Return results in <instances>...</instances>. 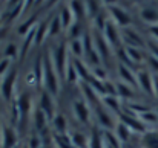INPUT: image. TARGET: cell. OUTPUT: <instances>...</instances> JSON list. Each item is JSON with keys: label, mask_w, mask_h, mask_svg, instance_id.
<instances>
[{"label": "cell", "mask_w": 158, "mask_h": 148, "mask_svg": "<svg viewBox=\"0 0 158 148\" xmlns=\"http://www.w3.org/2000/svg\"><path fill=\"white\" fill-rule=\"evenodd\" d=\"M141 148H158V131H146L141 138Z\"/></svg>", "instance_id": "13"}, {"label": "cell", "mask_w": 158, "mask_h": 148, "mask_svg": "<svg viewBox=\"0 0 158 148\" xmlns=\"http://www.w3.org/2000/svg\"><path fill=\"white\" fill-rule=\"evenodd\" d=\"M115 127H117V128H115V136L118 138V141H121V142H127V139H129V128H127L123 122L117 124Z\"/></svg>", "instance_id": "23"}, {"label": "cell", "mask_w": 158, "mask_h": 148, "mask_svg": "<svg viewBox=\"0 0 158 148\" xmlns=\"http://www.w3.org/2000/svg\"><path fill=\"white\" fill-rule=\"evenodd\" d=\"M138 116V119L146 125V124H157L158 122V115L157 111H152V110H148V111H144V113H140V115H137Z\"/></svg>", "instance_id": "21"}, {"label": "cell", "mask_w": 158, "mask_h": 148, "mask_svg": "<svg viewBox=\"0 0 158 148\" xmlns=\"http://www.w3.org/2000/svg\"><path fill=\"white\" fill-rule=\"evenodd\" d=\"M71 141L75 148H88L89 145V138H86L83 133H72Z\"/></svg>", "instance_id": "20"}, {"label": "cell", "mask_w": 158, "mask_h": 148, "mask_svg": "<svg viewBox=\"0 0 158 148\" xmlns=\"http://www.w3.org/2000/svg\"><path fill=\"white\" fill-rule=\"evenodd\" d=\"M137 81H138V86L149 95L154 93V78L152 75L148 72V70H138L137 73Z\"/></svg>", "instance_id": "7"}, {"label": "cell", "mask_w": 158, "mask_h": 148, "mask_svg": "<svg viewBox=\"0 0 158 148\" xmlns=\"http://www.w3.org/2000/svg\"><path fill=\"white\" fill-rule=\"evenodd\" d=\"M140 17L143 21L149 23L151 26H155V25H158V8H154V6L143 8L140 12Z\"/></svg>", "instance_id": "12"}, {"label": "cell", "mask_w": 158, "mask_h": 148, "mask_svg": "<svg viewBox=\"0 0 158 148\" xmlns=\"http://www.w3.org/2000/svg\"><path fill=\"white\" fill-rule=\"evenodd\" d=\"M52 125L55 128V131H57L55 134H64L66 133V119H64V116L57 115L52 119Z\"/></svg>", "instance_id": "22"}, {"label": "cell", "mask_w": 158, "mask_h": 148, "mask_svg": "<svg viewBox=\"0 0 158 148\" xmlns=\"http://www.w3.org/2000/svg\"><path fill=\"white\" fill-rule=\"evenodd\" d=\"M61 29V21H60V17H54L51 25H49V35H57Z\"/></svg>", "instance_id": "29"}, {"label": "cell", "mask_w": 158, "mask_h": 148, "mask_svg": "<svg viewBox=\"0 0 158 148\" xmlns=\"http://www.w3.org/2000/svg\"><path fill=\"white\" fill-rule=\"evenodd\" d=\"M74 113L80 122H83V124L89 122V108H88L86 101H75L74 102Z\"/></svg>", "instance_id": "11"}, {"label": "cell", "mask_w": 158, "mask_h": 148, "mask_svg": "<svg viewBox=\"0 0 158 148\" xmlns=\"http://www.w3.org/2000/svg\"><path fill=\"white\" fill-rule=\"evenodd\" d=\"M105 38L107 40V43H109L110 46H115V48L118 49L120 41H121V34L117 31L115 23L107 21V26H106V29H105Z\"/></svg>", "instance_id": "9"}, {"label": "cell", "mask_w": 158, "mask_h": 148, "mask_svg": "<svg viewBox=\"0 0 158 148\" xmlns=\"http://www.w3.org/2000/svg\"><path fill=\"white\" fill-rule=\"evenodd\" d=\"M15 78H17V70H15L14 67L9 69L8 73L2 76V83H0V95L3 96L5 101H9V99L12 98Z\"/></svg>", "instance_id": "3"}, {"label": "cell", "mask_w": 158, "mask_h": 148, "mask_svg": "<svg viewBox=\"0 0 158 148\" xmlns=\"http://www.w3.org/2000/svg\"><path fill=\"white\" fill-rule=\"evenodd\" d=\"M94 46H95V49H97L98 55H100L102 63L107 64L109 60H110V45L107 43V40H106L105 37H102V34H95V37H94Z\"/></svg>", "instance_id": "5"}, {"label": "cell", "mask_w": 158, "mask_h": 148, "mask_svg": "<svg viewBox=\"0 0 158 148\" xmlns=\"http://www.w3.org/2000/svg\"><path fill=\"white\" fill-rule=\"evenodd\" d=\"M9 64H11V60H9V58H5V60L0 61V76H2V73H3V75L8 73V70H9L8 66H9Z\"/></svg>", "instance_id": "30"}, {"label": "cell", "mask_w": 158, "mask_h": 148, "mask_svg": "<svg viewBox=\"0 0 158 148\" xmlns=\"http://www.w3.org/2000/svg\"><path fill=\"white\" fill-rule=\"evenodd\" d=\"M60 17V21H61V28H64V29H68L69 26H72L75 21H74V14H72V11H71V8L69 6H63L61 8V14L58 15Z\"/></svg>", "instance_id": "15"}, {"label": "cell", "mask_w": 158, "mask_h": 148, "mask_svg": "<svg viewBox=\"0 0 158 148\" xmlns=\"http://www.w3.org/2000/svg\"><path fill=\"white\" fill-rule=\"evenodd\" d=\"M117 93H120L124 98H134L135 96V93L131 90V87L127 84H123V83H118L117 84Z\"/></svg>", "instance_id": "27"}, {"label": "cell", "mask_w": 158, "mask_h": 148, "mask_svg": "<svg viewBox=\"0 0 158 148\" xmlns=\"http://www.w3.org/2000/svg\"><path fill=\"white\" fill-rule=\"evenodd\" d=\"M103 102H105V105L109 108V110H112V111H120V102H118V99L114 98V96H105L103 98Z\"/></svg>", "instance_id": "26"}, {"label": "cell", "mask_w": 158, "mask_h": 148, "mask_svg": "<svg viewBox=\"0 0 158 148\" xmlns=\"http://www.w3.org/2000/svg\"><path fill=\"white\" fill-rule=\"evenodd\" d=\"M71 52L75 56H81L85 53V45L81 40H72L71 41Z\"/></svg>", "instance_id": "25"}, {"label": "cell", "mask_w": 158, "mask_h": 148, "mask_svg": "<svg viewBox=\"0 0 158 148\" xmlns=\"http://www.w3.org/2000/svg\"><path fill=\"white\" fill-rule=\"evenodd\" d=\"M149 49L152 52V56H155L158 60V45H155V43H149Z\"/></svg>", "instance_id": "32"}, {"label": "cell", "mask_w": 158, "mask_h": 148, "mask_svg": "<svg viewBox=\"0 0 158 148\" xmlns=\"http://www.w3.org/2000/svg\"><path fill=\"white\" fill-rule=\"evenodd\" d=\"M109 12H110V17L114 18V23L115 25H121V26H126L131 23V15L120 6H109Z\"/></svg>", "instance_id": "8"}, {"label": "cell", "mask_w": 158, "mask_h": 148, "mask_svg": "<svg viewBox=\"0 0 158 148\" xmlns=\"http://www.w3.org/2000/svg\"><path fill=\"white\" fill-rule=\"evenodd\" d=\"M0 130H2V121H0Z\"/></svg>", "instance_id": "35"}, {"label": "cell", "mask_w": 158, "mask_h": 148, "mask_svg": "<svg viewBox=\"0 0 158 148\" xmlns=\"http://www.w3.org/2000/svg\"><path fill=\"white\" fill-rule=\"evenodd\" d=\"M69 5H71L69 8H71L74 17L78 18V20H81V18L85 17V14H86V3H81V2H71Z\"/></svg>", "instance_id": "18"}, {"label": "cell", "mask_w": 158, "mask_h": 148, "mask_svg": "<svg viewBox=\"0 0 158 148\" xmlns=\"http://www.w3.org/2000/svg\"><path fill=\"white\" fill-rule=\"evenodd\" d=\"M149 31H151V35H152L154 38H157V40H158V25H155V26H151V28H149Z\"/></svg>", "instance_id": "33"}, {"label": "cell", "mask_w": 158, "mask_h": 148, "mask_svg": "<svg viewBox=\"0 0 158 148\" xmlns=\"http://www.w3.org/2000/svg\"><path fill=\"white\" fill-rule=\"evenodd\" d=\"M48 116L40 110V108H37L35 110V113H34V122H35V128H37V131L39 133H42V131H45L46 130V125H48Z\"/></svg>", "instance_id": "17"}, {"label": "cell", "mask_w": 158, "mask_h": 148, "mask_svg": "<svg viewBox=\"0 0 158 148\" xmlns=\"http://www.w3.org/2000/svg\"><path fill=\"white\" fill-rule=\"evenodd\" d=\"M0 138L2 148H15L17 147V133L12 125H8L6 122H2V130H0Z\"/></svg>", "instance_id": "4"}, {"label": "cell", "mask_w": 158, "mask_h": 148, "mask_svg": "<svg viewBox=\"0 0 158 148\" xmlns=\"http://www.w3.org/2000/svg\"><path fill=\"white\" fill-rule=\"evenodd\" d=\"M52 66L55 69V72L58 73V76L64 78L66 75V66H68V49L64 45H58L57 48H52V52L49 53Z\"/></svg>", "instance_id": "2"}, {"label": "cell", "mask_w": 158, "mask_h": 148, "mask_svg": "<svg viewBox=\"0 0 158 148\" xmlns=\"http://www.w3.org/2000/svg\"><path fill=\"white\" fill-rule=\"evenodd\" d=\"M105 145V136H102L97 130H92L89 136V145L88 148H103Z\"/></svg>", "instance_id": "19"}, {"label": "cell", "mask_w": 158, "mask_h": 148, "mask_svg": "<svg viewBox=\"0 0 158 148\" xmlns=\"http://www.w3.org/2000/svg\"><path fill=\"white\" fill-rule=\"evenodd\" d=\"M124 52H126V55H129V58H131V61H132V63H141V61L144 60L143 52H141V50H138L137 48H126Z\"/></svg>", "instance_id": "24"}, {"label": "cell", "mask_w": 158, "mask_h": 148, "mask_svg": "<svg viewBox=\"0 0 158 148\" xmlns=\"http://www.w3.org/2000/svg\"><path fill=\"white\" fill-rule=\"evenodd\" d=\"M57 72L52 66V61H51V56L49 53H46L43 56V81H45V86H46V92L49 95H57L58 93V80H57Z\"/></svg>", "instance_id": "1"}, {"label": "cell", "mask_w": 158, "mask_h": 148, "mask_svg": "<svg viewBox=\"0 0 158 148\" xmlns=\"http://www.w3.org/2000/svg\"><path fill=\"white\" fill-rule=\"evenodd\" d=\"M39 108H40L46 116H48V119H49V121H52L54 118H55V115H54V101H52L51 95H49L48 92H42Z\"/></svg>", "instance_id": "10"}, {"label": "cell", "mask_w": 158, "mask_h": 148, "mask_svg": "<svg viewBox=\"0 0 158 148\" xmlns=\"http://www.w3.org/2000/svg\"><path fill=\"white\" fill-rule=\"evenodd\" d=\"M154 93L157 95V98H158V78L157 76L154 78Z\"/></svg>", "instance_id": "34"}, {"label": "cell", "mask_w": 158, "mask_h": 148, "mask_svg": "<svg viewBox=\"0 0 158 148\" xmlns=\"http://www.w3.org/2000/svg\"><path fill=\"white\" fill-rule=\"evenodd\" d=\"M42 148H49V147H42Z\"/></svg>", "instance_id": "36"}, {"label": "cell", "mask_w": 158, "mask_h": 148, "mask_svg": "<svg viewBox=\"0 0 158 148\" xmlns=\"http://www.w3.org/2000/svg\"><path fill=\"white\" fill-rule=\"evenodd\" d=\"M148 61H149V66H152V69H154V70H157V72H158V60H157V58L151 55Z\"/></svg>", "instance_id": "31"}, {"label": "cell", "mask_w": 158, "mask_h": 148, "mask_svg": "<svg viewBox=\"0 0 158 148\" xmlns=\"http://www.w3.org/2000/svg\"><path fill=\"white\" fill-rule=\"evenodd\" d=\"M118 72H120V76L131 86H138V81L135 80V75L129 70V66H124L123 63H120L118 66Z\"/></svg>", "instance_id": "16"}, {"label": "cell", "mask_w": 158, "mask_h": 148, "mask_svg": "<svg viewBox=\"0 0 158 148\" xmlns=\"http://www.w3.org/2000/svg\"><path fill=\"white\" fill-rule=\"evenodd\" d=\"M95 113H97V119H98V122H100L102 127H105V128H107V130L114 127V121H112V116H110L109 111H106L105 108L97 107Z\"/></svg>", "instance_id": "14"}, {"label": "cell", "mask_w": 158, "mask_h": 148, "mask_svg": "<svg viewBox=\"0 0 158 148\" xmlns=\"http://www.w3.org/2000/svg\"><path fill=\"white\" fill-rule=\"evenodd\" d=\"M121 35H123V38L126 41V48H137V49H138V46L144 48V43H143L141 37L138 35V32L135 29L126 28V29H123Z\"/></svg>", "instance_id": "6"}, {"label": "cell", "mask_w": 158, "mask_h": 148, "mask_svg": "<svg viewBox=\"0 0 158 148\" xmlns=\"http://www.w3.org/2000/svg\"><path fill=\"white\" fill-rule=\"evenodd\" d=\"M100 2H86V12L91 15V17H94V15H98L100 14Z\"/></svg>", "instance_id": "28"}, {"label": "cell", "mask_w": 158, "mask_h": 148, "mask_svg": "<svg viewBox=\"0 0 158 148\" xmlns=\"http://www.w3.org/2000/svg\"><path fill=\"white\" fill-rule=\"evenodd\" d=\"M157 115H158V107H157Z\"/></svg>", "instance_id": "37"}]
</instances>
